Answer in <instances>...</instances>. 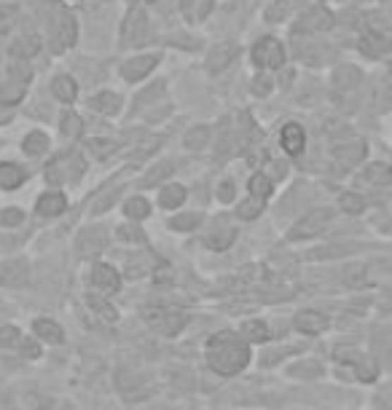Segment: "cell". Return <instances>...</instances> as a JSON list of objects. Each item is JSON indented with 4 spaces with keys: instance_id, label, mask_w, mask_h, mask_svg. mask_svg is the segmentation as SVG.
I'll return each mask as SVG.
<instances>
[{
    "instance_id": "f6af8a7d",
    "label": "cell",
    "mask_w": 392,
    "mask_h": 410,
    "mask_svg": "<svg viewBox=\"0 0 392 410\" xmlns=\"http://www.w3.org/2000/svg\"><path fill=\"white\" fill-rule=\"evenodd\" d=\"M16 16H19L16 6H0V32H8L14 27Z\"/></svg>"
},
{
    "instance_id": "8992f818",
    "label": "cell",
    "mask_w": 392,
    "mask_h": 410,
    "mask_svg": "<svg viewBox=\"0 0 392 410\" xmlns=\"http://www.w3.org/2000/svg\"><path fill=\"white\" fill-rule=\"evenodd\" d=\"M116 386L121 392V397L126 402H137V399H148L150 397V384L143 373H135L129 368H119L116 373Z\"/></svg>"
},
{
    "instance_id": "d4e9b609",
    "label": "cell",
    "mask_w": 392,
    "mask_h": 410,
    "mask_svg": "<svg viewBox=\"0 0 392 410\" xmlns=\"http://www.w3.org/2000/svg\"><path fill=\"white\" fill-rule=\"evenodd\" d=\"M89 105L95 107L97 113H102V116H116L119 107H121V97L113 92H100L89 100Z\"/></svg>"
},
{
    "instance_id": "e0dca14e",
    "label": "cell",
    "mask_w": 392,
    "mask_h": 410,
    "mask_svg": "<svg viewBox=\"0 0 392 410\" xmlns=\"http://www.w3.org/2000/svg\"><path fill=\"white\" fill-rule=\"evenodd\" d=\"M237 54H239V46L237 43H220L215 46L210 56H207V70L210 73H220V70H226V67L237 59Z\"/></svg>"
},
{
    "instance_id": "7c38bea8",
    "label": "cell",
    "mask_w": 392,
    "mask_h": 410,
    "mask_svg": "<svg viewBox=\"0 0 392 410\" xmlns=\"http://www.w3.org/2000/svg\"><path fill=\"white\" fill-rule=\"evenodd\" d=\"M333 27V13L317 6V8H309L301 19L296 22L298 32H323V30H331Z\"/></svg>"
},
{
    "instance_id": "d6a6232c",
    "label": "cell",
    "mask_w": 392,
    "mask_h": 410,
    "mask_svg": "<svg viewBox=\"0 0 392 410\" xmlns=\"http://www.w3.org/2000/svg\"><path fill=\"white\" fill-rule=\"evenodd\" d=\"M22 150L28 156H43L49 150V137L43 132H30L25 140H22Z\"/></svg>"
},
{
    "instance_id": "60d3db41",
    "label": "cell",
    "mask_w": 392,
    "mask_h": 410,
    "mask_svg": "<svg viewBox=\"0 0 392 410\" xmlns=\"http://www.w3.org/2000/svg\"><path fill=\"white\" fill-rule=\"evenodd\" d=\"M19 338H22V332H19L16 325H3L0 327V346L3 349H14L19 344Z\"/></svg>"
},
{
    "instance_id": "2e32d148",
    "label": "cell",
    "mask_w": 392,
    "mask_h": 410,
    "mask_svg": "<svg viewBox=\"0 0 392 410\" xmlns=\"http://www.w3.org/2000/svg\"><path fill=\"white\" fill-rule=\"evenodd\" d=\"M280 143H283V150L287 156H298L304 145H307V132H304V126H298V123H285L283 132H280Z\"/></svg>"
},
{
    "instance_id": "ee69618b",
    "label": "cell",
    "mask_w": 392,
    "mask_h": 410,
    "mask_svg": "<svg viewBox=\"0 0 392 410\" xmlns=\"http://www.w3.org/2000/svg\"><path fill=\"white\" fill-rule=\"evenodd\" d=\"M25 223V212L11 207V210H3L0 212V225H6V228H16V225Z\"/></svg>"
},
{
    "instance_id": "9a60e30c",
    "label": "cell",
    "mask_w": 392,
    "mask_h": 410,
    "mask_svg": "<svg viewBox=\"0 0 392 410\" xmlns=\"http://www.w3.org/2000/svg\"><path fill=\"white\" fill-rule=\"evenodd\" d=\"M156 65H159V54H143V56H135V59L124 62L121 76L126 80H140L145 78Z\"/></svg>"
},
{
    "instance_id": "3957f363",
    "label": "cell",
    "mask_w": 392,
    "mask_h": 410,
    "mask_svg": "<svg viewBox=\"0 0 392 410\" xmlns=\"http://www.w3.org/2000/svg\"><path fill=\"white\" fill-rule=\"evenodd\" d=\"M333 220V210L328 207H317V210H309L307 215H301L296 223L290 225V231L285 234L287 241H309V239L320 236L325 228Z\"/></svg>"
},
{
    "instance_id": "ba28073f",
    "label": "cell",
    "mask_w": 392,
    "mask_h": 410,
    "mask_svg": "<svg viewBox=\"0 0 392 410\" xmlns=\"http://www.w3.org/2000/svg\"><path fill=\"white\" fill-rule=\"evenodd\" d=\"M89 282H92L95 292H100V295H108V298L121 290V274L116 271V265H110V263H95L92 265Z\"/></svg>"
},
{
    "instance_id": "30bf717a",
    "label": "cell",
    "mask_w": 392,
    "mask_h": 410,
    "mask_svg": "<svg viewBox=\"0 0 392 410\" xmlns=\"http://www.w3.org/2000/svg\"><path fill=\"white\" fill-rule=\"evenodd\" d=\"M108 247V234H105V228H83L78 239H76V250L81 258H95L100 252Z\"/></svg>"
},
{
    "instance_id": "d590c367",
    "label": "cell",
    "mask_w": 392,
    "mask_h": 410,
    "mask_svg": "<svg viewBox=\"0 0 392 410\" xmlns=\"http://www.w3.org/2000/svg\"><path fill=\"white\" fill-rule=\"evenodd\" d=\"M59 129H62V134L65 137H81L83 132V121L78 113H73V110H68V113H62V121H59Z\"/></svg>"
},
{
    "instance_id": "ffe728a7",
    "label": "cell",
    "mask_w": 392,
    "mask_h": 410,
    "mask_svg": "<svg viewBox=\"0 0 392 410\" xmlns=\"http://www.w3.org/2000/svg\"><path fill=\"white\" fill-rule=\"evenodd\" d=\"M86 306L92 308V314H95L97 319H102V322H108V325L119 322V311H116V306L108 301V295H100V292H95V295H89V298H86Z\"/></svg>"
},
{
    "instance_id": "836d02e7",
    "label": "cell",
    "mask_w": 392,
    "mask_h": 410,
    "mask_svg": "<svg viewBox=\"0 0 392 410\" xmlns=\"http://www.w3.org/2000/svg\"><path fill=\"white\" fill-rule=\"evenodd\" d=\"M172 172H175V164H172V161H162V164H156V167H153V169H150V172L143 177V186H145V188L159 186L162 180H170V177H172Z\"/></svg>"
},
{
    "instance_id": "8d00e7d4",
    "label": "cell",
    "mask_w": 392,
    "mask_h": 410,
    "mask_svg": "<svg viewBox=\"0 0 392 410\" xmlns=\"http://www.w3.org/2000/svg\"><path fill=\"white\" fill-rule=\"evenodd\" d=\"M207 137H210V129H207V126H194V129L186 134L183 145L189 147V150H199V147L207 143Z\"/></svg>"
},
{
    "instance_id": "5bb4252c",
    "label": "cell",
    "mask_w": 392,
    "mask_h": 410,
    "mask_svg": "<svg viewBox=\"0 0 392 410\" xmlns=\"http://www.w3.org/2000/svg\"><path fill=\"white\" fill-rule=\"evenodd\" d=\"M32 335H35L41 344H49V346L65 344V330H62V325L49 317H38L32 322Z\"/></svg>"
},
{
    "instance_id": "74e56055",
    "label": "cell",
    "mask_w": 392,
    "mask_h": 410,
    "mask_svg": "<svg viewBox=\"0 0 392 410\" xmlns=\"http://www.w3.org/2000/svg\"><path fill=\"white\" fill-rule=\"evenodd\" d=\"M38 38H32V35H25V38H19L14 43V56H22V59H28L32 54L38 52Z\"/></svg>"
},
{
    "instance_id": "6da1fadb",
    "label": "cell",
    "mask_w": 392,
    "mask_h": 410,
    "mask_svg": "<svg viewBox=\"0 0 392 410\" xmlns=\"http://www.w3.org/2000/svg\"><path fill=\"white\" fill-rule=\"evenodd\" d=\"M202 354L207 370L218 375V378H223V381L239 378L253 365V346L247 344L237 330L213 332L204 341Z\"/></svg>"
},
{
    "instance_id": "f546056e",
    "label": "cell",
    "mask_w": 392,
    "mask_h": 410,
    "mask_svg": "<svg viewBox=\"0 0 392 410\" xmlns=\"http://www.w3.org/2000/svg\"><path fill=\"white\" fill-rule=\"evenodd\" d=\"M25 279H28V265L25 263H6L0 271V284H8V287H19Z\"/></svg>"
},
{
    "instance_id": "7bdbcfd3",
    "label": "cell",
    "mask_w": 392,
    "mask_h": 410,
    "mask_svg": "<svg viewBox=\"0 0 392 410\" xmlns=\"http://www.w3.org/2000/svg\"><path fill=\"white\" fill-rule=\"evenodd\" d=\"M290 11V6H287V0H277V3H271L269 8H266V22H283L285 16Z\"/></svg>"
},
{
    "instance_id": "7402d4cb",
    "label": "cell",
    "mask_w": 392,
    "mask_h": 410,
    "mask_svg": "<svg viewBox=\"0 0 392 410\" xmlns=\"http://www.w3.org/2000/svg\"><path fill=\"white\" fill-rule=\"evenodd\" d=\"M186 196L189 193H186V188L180 186V183H170V186H164L159 191V207L162 210H180Z\"/></svg>"
},
{
    "instance_id": "8fae6325",
    "label": "cell",
    "mask_w": 392,
    "mask_h": 410,
    "mask_svg": "<svg viewBox=\"0 0 392 410\" xmlns=\"http://www.w3.org/2000/svg\"><path fill=\"white\" fill-rule=\"evenodd\" d=\"M237 332H239L250 346H266L271 341V325L266 319H258V317L242 319L239 327H237Z\"/></svg>"
},
{
    "instance_id": "681fc988",
    "label": "cell",
    "mask_w": 392,
    "mask_h": 410,
    "mask_svg": "<svg viewBox=\"0 0 392 410\" xmlns=\"http://www.w3.org/2000/svg\"><path fill=\"white\" fill-rule=\"evenodd\" d=\"M210 8H213V0H199V6H196V16L204 19V16L210 13Z\"/></svg>"
},
{
    "instance_id": "277c9868",
    "label": "cell",
    "mask_w": 392,
    "mask_h": 410,
    "mask_svg": "<svg viewBox=\"0 0 392 410\" xmlns=\"http://www.w3.org/2000/svg\"><path fill=\"white\" fill-rule=\"evenodd\" d=\"M283 375L287 381H296V384H317L328 375V368H325L323 359L296 354L283 365Z\"/></svg>"
},
{
    "instance_id": "83f0119b",
    "label": "cell",
    "mask_w": 392,
    "mask_h": 410,
    "mask_svg": "<svg viewBox=\"0 0 392 410\" xmlns=\"http://www.w3.org/2000/svg\"><path fill=\"white\" fill-rule=\"evenodd\" d=\"M365 183H371V186H392V167L390 164H371L368 169H365Z\"/></svg>"
},
{
    "instance_id": "f907efd6",
    "label": "cell",
    "mask_w": 392,
    "mask_h": 410,
    "mask_svg": "<svg viewBox=\"0 0 392 410\" xmlns=\"http://www.w3.org/2000/svg\"><path fill=\"white\" fill-rule=\"evenodd\" d=\"M43 410H76L73 405H68V402H49Z\"/></svg>"
},
{
    "instance_id": "f1b7e54d",
    "label": "cell",
    "mask_w": 392,
    "mask_h": 410,
    "mask_svg": "<svg viewBox=\"0 0 392 410\" xmlns=\"http://www.w3.org/2000/svg\"><path fill=\"white\" fill-rule=\"evenodd\" d=\"M247 188H250V196H258V199H269L271 193H274V180H271L266 172H256L253 177H250Z\"/></svg>"
},
{
    "instance_id": "9c48e42d",
    "label": "cell",
    "mask_w": 392,
    "mask_h": 410,
    "mask_svg": "<svg viewBox=\"0 0 392 410\" xmlns=\"http://www.w3.org/2000/svg\"><path fill=\"white\" fill-rule=\"evenodd\" d=\"M237 241V225L229 223L226 217L223 220H218L207 234H204V247L207 250H213V252H223V250H229L231 244Z\"/></svg>"
},
{
    "instance_id": "7dc6e473",
    "label": "cell",
    "mask_w": 392,
    "mask_h": 410,
    "mask_svg": "<svg viewBox=\"0 0 392 410\" xmlns=\"http://www.w3.org/2000/svg\"><path fill=\"white\" fill-rule=\"evenodd\" d=\"M116 196H119V188H113L110 193L100 196V199H97V204L92 207V212H95V215H102L105 210H110V204H113V199H116Z\"/></svg>"
},
{
    "instance_id": "4fadbf2b",
    "label": "cell",
    "mask_w": 392,
    "mask_h": 410,
    "mask_svg": "<svg viewBox=\"0 0 392 410\" xmlns=\"http://www.w3.org/2000/svg\"><path fill=\"white\" fill-rule=\"evenodd\" d=\"M360 52L371 59H384V62H392V40L379 35V32H365L360 38Z\"/></svg>"
},
{
    "instance_id": "ac0fdd59",
    "label": "cell",
    "mask_w": 392,
    "mask_h": 410,
    "mask_svg": "<svg viewBox=\"0 0 392 410\" xmlns=\"http://www.w3.org/2000/svg\"><path fill=\"white\" fill-rule=\"evenodd\" d=\"M78 25H76V19L70 16L68 11L59 13V25H57V38H54V49L57 52H62V49H70L73 43H76V32Z\"/></svg>"
},
{
    "instance_id": "ab89813d",
    "label": "cell",
    "mask_w": 392,
    "mask_h": 410,
    "mask_svg": "<svg viewBox=\"0 0 392 410\" xmlns=\"http://www.w3.org/2000/svg\"><path fill=\"white\" fill-rule=\"evenodd\" d=\"M22 92H25V83H8V86H0V102H6V105H11V102H19L22 100Z\"/></svg>"
},
{
    "instance_id": "f35d334b",
    "label": "cell",
    "mask_w": 392,
    "mask_h": 410,
    "mask_svg": "<svg viewBox=\"0 0 392 410\" xmlns=\"http://www.w3.org/2000/svg\"><path fill=\"white\" fill-rule=\"evenodd\" d=\"M16 349H19V354H22L25 359L41 357V341H38V338H19Z\"/></svg>"
},
{
    "instance_id": "d6986e66",
    "label": "cell",
    "mask_w": 392,
    "mask_h": 410,
    "mask_svg": "<svg viewBox=\"0 0 392 410\" xmlns=\"http://www.w3.org/2000/svg\"><path fill=\"white\" fill-rule=\"evenodd\" d=\"M68 210V199H65V193H59V191H49V193H43L38 204H35V212L43 215V217H57V215H62V212Z\"/></svg>"
},
{
    "instance_id": "1f68e13d",
    "label": "cell",
    "mask_w": 392,
    "mask_h": 410,
    "mask_svg": "<svg viewBox=\"0 0 392 410\" xmlns=\"http://www.w3.org/2000/svg\"><path fill=\"white\" fill-rule=\"evenodd\" d=\"M263 210H266V199H258V196H250L247 201H242L239 207H237V217L239 220H258L261 215H263Z\"/></svg>"
},
{
    "instance_id": "c3c4849f",
    "label": "cell",
    "mask_w": 392,
    "mask_h": 410,
    "mask_svg": "<svg viewBox=\"0 0 392 410\" xmlns=\"http://www.w3.org/2000/svg\"><path fill=\"white\" fill-rule=\"evenodd\" d=\"M253 92H256V94H269L271 92V78L261 76V78L253 83Z\"/></svg>"
},
{
    "instance_id": "4316f807",
    "label": "cell",
    "mask_w": 392,
    "mask_h": 410,
    "mask_svg": "<svg viewBox=\"0 0 392 410\" xmlns=\"http://www.w3.org/2000/svg\"><path fill=\"white\" fill-rule=\"evenodd\" d=\"M124 215L132 223H143L145 217H150V201L143 199V196H132V199H126V204H124Z\"/></svg>"
},
{
    "instance_id": "484cf974",
    "label": "cell",
    "mask_w": 392,
    "mask_h": 410,
    "mask_svg": "<svg viewBox=\"0 0 392 410\" xmlns=\"http://www.w3.org/2000/svg\"><path fill=\"white\" fill-rule=\"evenodd\" d=\"M52 94H54L59 102H73L78 97V83L70 78V76H57L52 80Z\"/></svg>"
},
{
    "instance_id": "e575fe53",
    "label": "cell",
    "mask_w": 392,
    "mask_h": 410,
    "mask_svg": "<svg viewBox=\"0 0 392 410\" xmlns=\"http://www.w3.org/2000/svg\"><path fill=\"white\" fill-rule=\"evenodd\" d=\"M338 207H341V212H347V215H363L368 201L360 193H341L338 196Z\"/></svg>"
},
{
    "instance_id": "cb8c5ba5",
    "label": "cell",
    "mask_w": 392,
    "mask_h": 410,
    "mask_svg": "<svg viewBox=\"0 0 392 410\" xmlns=\"http://www.w3.org/2000/svg\"><path fill=\"white\" fill-rule=\"evenodd\" d=\"M202 223H204L202 212H180L175 217H170V228L177 231V234H191V231L202 228Z\"/></svg>"
},
{
    "instance_id": "4dcf8cb0",
    "label": "cell",
    "mask_w": 392,
    "mask_h": 410,
    "mask_svg": "<svg viewBox=\"0 0 392 410\" xmlns=\"http://www.w3.org/2000/svg\"><path fill=\"white\" fill-rule=\"evenodd\" d=\"M116 239L121 241V244H135V247H143L148 239H145V234L140 231V225L137 223H124L116 228Z\"/></svg>"
},
{
    "instance_id": "7a4b0ae2",
    "label": "cell",
    "mask_w": 392,
    "mask_h": 410,
    "mask_svg": "<svg viewBox=\"0 0 392 410\" xmlns=\"http://www.w3.org/2000/svg\"><path fill=\"white\" fill-rule=\"evenodd\" d=\"M143 317L148 322V327L153 332H159L162 338H177L180 332L189 327L191 317L180 308H172V306H148L143 311Z\"/></svg>"
},
{
    "instance_id": "5b68a950",
    "label": "cell",
    "mask_w": 392,
    "mask_h": 410,
    "mask_svg": "<svg viewBox=\"0 0 392 410\" xmlns=\"http://www.w3.org/2000/svg\"><path fill=\"white\" fill-rule=\"evenodd\" d=\"M290 327L304 338H320L331 330V317L320 308H298L290 319Z\"/></svg>"
},
{
    "instance_id": "603a6c76",
    "label": "cell",
    "mask_w": 392,
    "mask_h": 410,
    "mask_svg": "<svg viewBox=\"0 0 392 410\" xmlns=\"http://www.w3.org/2000/svg\"><path fill=\"white\" fill-rule=\"evenodd\" d=\"M25 180H28V172H25L19 164H11V161H3V164H0V188L14 191V188H19Z\"/></svg>"
},
{
    "instance_id": "44dd1931",
    "label": "cell",
    "mask_w": 392,
    "mask_h": 410,
    "mask_svg": "<svg viewBox=\"0 0 392 410\" xmlns=\"http://www.w3.org/2000/svg\"><path fill=\"white\" fill-rule=\"evenodd\" d=\"M333 156L338 159L341 167L350 169V167H355V164H360L365 159V145L360 140H355V145L352 143H347V145H333Z\"/></svg>"
},
{
    "instance_id": "b9f144b4",
    "label": "cell",
    "mask_w": 392,
    "mask_h": 410,
    "mask_svg": "<svg viewBox=\"0 0 392 410\" xmlns=\"http://www.w3.org/2000/svg\"><path fill=\"white\" fill-rule=\"evenodd\" d=\"M89 147H92V153H95L97 159H108L110 153H116V150H119V145H116L113 140H92Z\"/></svg>"
},
{
    "instance_id": "52a82bcc",
    "label": "cell",
    "mask_w": 392,
    "mask_h": 410,
    "mask_svg": "<svg viewBox=\"0 0 392 410\" xmlns=\"http://www.w3.org/2000/svg\"><path fill=\"white\" fill-rule=\"evenodd\" d=\"M253 62L263 70H277L285 62V46L277 38H261L253 46Z\"/></svg>"
},
{
    "instance_id": "bcb514c9",
    "label": "cell",
    "mask_w": 392,
    "mask_h": 410,
    "mask_svg": "<svg viewBox=\"0 0 392 410\" xmlns=\"http://www.w3.org/2000/svg\"><path fill=\"white\" fill-rule=\"evenodd\" d=\"M234 196H237V186H234L231 180H223V183L218 186V199L223 201V204H229V201H234Z\"/></svg>"
}]
</instances>
